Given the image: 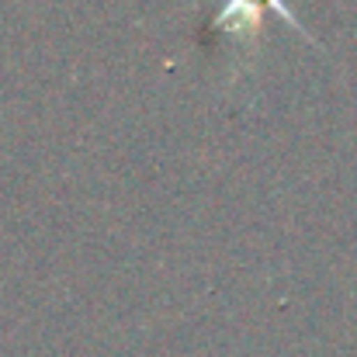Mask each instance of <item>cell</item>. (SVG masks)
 I'll return each mask as SVG.
<instances>
[{"label":"cell","mask_w":357,"mask_h":357,"mask_svg":"<svg viewBox=\"0 0 357 357\" xmlns=\"http://www.w3.org/2000/svg\"><path fill=\"white\" fill-rule=\"evenodd\" d=\"M267 7H274L281 17H288L309 42H316V38L309 35V28L298 21V14H291V7H284V0H226V3L212 14L208 28L226 31V35H233V38H253V35L260 31V21H264Z\"/></svg>","instance_id":"6da1fadb"}]
</instances>
